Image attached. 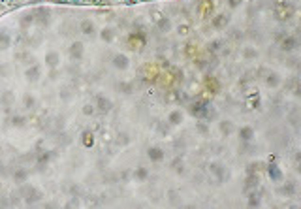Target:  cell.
Wrapping results in <instances>:
<instances>
[{
	"label": "cell",
	"instance_id": "cell-1",
	"mask_svg": "<svg viewBox=\"0 0 301 209\" xmlns=\"http://www.w3.org/2000/svg\"><path fill=\"white\" fill-rule=\"evenodd\" d=\"M81 28H83V32H85V34H90V32H92V23L85 21L83 25H81Z\"/></svg>",
	"mask_w": 301,
	"mask_h": 209
},
{
	"label": "cell",
	"instance_id": "cell-2",
	"mask_svg": "<svg viewBox=\"0 0 301 209\" xmlns=\"http://www.w3.org/2000/svg\"><path fill=\"white\" fill-rule=\"evenodd\" d=\"M57 59H58V57H57V53H51L49 57H47V62H49L51 66H55V64H57Z\"/></svg>",
	"mask_w": 301,
	"mask_h": 209
},
{
	"label": "cell",
	"instance_id": "cell-3",
	"mask_svg": "<svg viewBox=\"0 0 301 209\" xmlns=\"http://www.w3.org/2000/svg\"><path fill=\"white\" fill-rule=\"evenodd\" d=\"M115 64L124 68V66H126V57H117V59H115Z\"/></svg>",
	"mask_w": 301,
	"mask_h": 209
},
{
	"label": "cell",
	"instance_id": "cell-4",
	"mask_svg": "<svg viewBox=\"0 0 301 209\" xmlns=\"http://www.w3.org/2000/svg\"><path fill=\"white\" fill-rule=\"evenodd\" d=\"M72 55H81V43H74V47H72Z\"/></svg>",
	"mask_w": 301,
	"mask_h": 209
}]
</instances>
